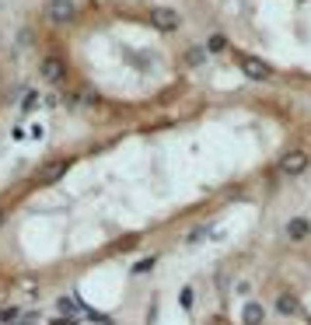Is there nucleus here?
Here are the masks:
<instances>
[{"label": "nucleus", "mask_w": 311, "mask_h": 325, "mask_svg": "<svg viewBox=\"0 0 311 325\" xmlns=\"http://www.w3.org/2000/svg\"><path fill=\"white\" fill-rule=\"evenodd\" d=\"M241 70H245L248 77H255V80L269 77V67H266V63H259V59H252V56H245V59H241Z\"/></svg>", "instance_id": "nucleus-3"}, {"label": "nucleus", "mask_w": 311, "mask_h": 325, "mask_svg": "<svg viewBox=\"0 0 311 325\" xmlns=\"http://www.w3.org/2000/svg\"><path fill=\"white\" fill-rule=\"evenodd\" d=\"M262 318H266L262 304H248V308H245V325H259Z\"/></svg>", "instance_id": "nucleus-5"}, {"label": "nucleus", "mask_w": 311, "mask_h": 325, "mask_svg": "<svg viewBox=\"0 0 311 325\" xmlns=\"http://www.w3.org/2000/svg\"><path fill=\"white\" fill-rule=\"evenodd\" d=\"M280 168H283L287 175H301L304 168H308V154H304V151H291L287 157H283V165H280Z\"/></svg>", "instance_id": "nucleus-1"}, {"label": "nucleus", "mask_w": 311, "mask_h": 325, "mask_svg": "<svg viewBox=\"0 0 311 325\" xmlns=\"http://www.w3.org/2000/svg\"><path fill=\"white\" fill-rule=\"evenodd\" d=\"M276 311L291 318V315H301V304H297V297H294V294H280V297H276Z\"/></svg>", "instance_id": "nucleus-4"}, {"label": "nucleus", "mask_w": 311, "mask_h": 325, "mask_svg": "<svg viewBox=\"0 0 311 325\" xmlns=\"http://www.w3.org/2000/svg\"><path fill=\"white\" fill-rule=\"evenodd\" d=\"M308 231H311V220H304V217H294V220H287V238H291V241L308 238Z\"/></svg>", "instance_id": "nucleus-2"}, {"label": "nucleus", "mask_w": 311, "mask_h": 325, "mask_svg": "<svg viewBox=\"0 0 311 325\" xmlns=\"http://www.w3.org/2000/svg\"><path fill=\"white\" fill-rule=\"evenodd\" d=\"M210 49H224V35H214V38H210Z\"/></svg>", "instance_id": "nucleus-6"}]
</instances>
